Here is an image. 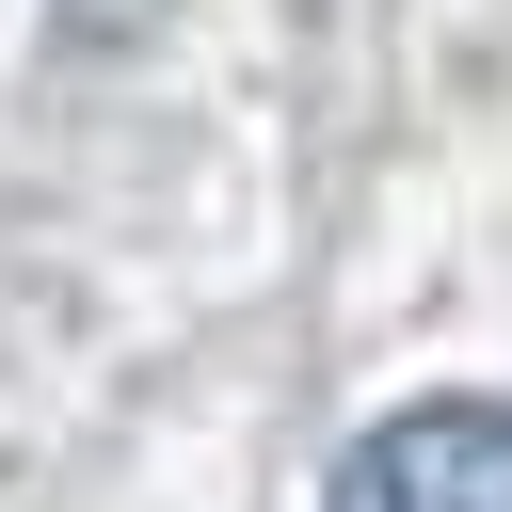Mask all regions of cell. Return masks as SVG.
<instances>
[{
    "instance_id": "obj_1",
    "label": "cell",
    "mask_w": 512,
    "mask_h": 512,
    "mask_svg": "<svg viewBox=\"0 0 512 512\" xmlns=\"http://www.w3.org/2000/svg\"><path fill=\"white\" fill-rule=\"evenodd\" d=\"M336 512H512V400H416L336 464Z\"/></svg>"
}]
</instances>
